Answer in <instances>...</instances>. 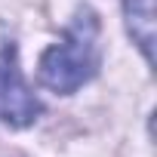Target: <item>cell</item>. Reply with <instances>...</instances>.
I'll list each match as a JSON object with an SVG mask.
<instances>
[{"label":"cell","mask_w":157,"mask_h":157,"mask_svg":"<svg viewBox=\"0 0 157 157\" xmlns=\"http://www.w3.org/2000/svg\"><path fill=\"white\" fill-rule=\"evenodd\" d=\"M102 68V22L93 6H77L62 37L43 49L37 80L56 96H74Z\"/></svg>","instance_id":"cell-1"},{"label":"cell","mask_w":157,"mask_h":157,"mask_svg":"<svg viewBox=\"0 0 157 157\" xmlns=\"http://www.w3.org/2000/svg\"><path fill=\"white\" fill-rule=\"evenodd\" d=\"M43 105L19 68V43L10 28L0 25V126L25 129L37 123Z\"/></svg>","instance_id":"cell-2"},{"label":"cell","mask_w":157,"mask_h":157,"mask_svg":"<svg viewBox=\"0 0 157 157\" xmlns=\"http://www.w3.org/2000/svg\"><path fill=\"white\" fill-rule=\"evenodd\" d=\"M123 25L148 65H154V0H123Z\"/></svg>","instance_id":"cell-3"}]
</instances>
